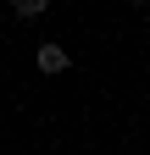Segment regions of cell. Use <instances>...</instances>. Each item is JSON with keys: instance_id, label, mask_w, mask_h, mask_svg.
Returning <instances> with one entry per match:
<instances>
[{"instance_id": "1", "label": "cell", "mask_w": 150, "mask_h": 155, "mask_svg": "<svg viewBox=\"0 0 150 155\" xmlns=\"http://www.w3.org/2000/svg\"><path fill=\"white\" fill-rule=\"evenodd\" d=\"M33 61H39V72H50V78H56V72H67V67H72V61H67V50H61V45H39V55H33Z\"/></svg>"}, {"instance_id": "2", "label": "cell", "mask_w": 150, "mask_h": 155, "mask_svg": "<svg viewBox=\"0 0 150 155\" xmlns=\"http://www.w3.org/2000/svg\"><path fill=\"white\" fill-rule=\"evenodd\" d=\"M11 11H17V17H45L50 0H11Z\"/></svg>"}, {"instance_id": "3", "label": "cell", "mask_w": 150, "mask_h": 155, "mask_svg": "<svg viewBox=\"0 0 150 155\" xmlns=\"http://www.w3.org/2000/svg\"><path fill=\"white\" fill-rule=\"evenodd\" d=\"M128 6H145V0H128Z\"/></svg>"}]
</instances>
